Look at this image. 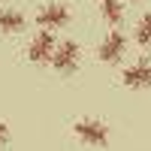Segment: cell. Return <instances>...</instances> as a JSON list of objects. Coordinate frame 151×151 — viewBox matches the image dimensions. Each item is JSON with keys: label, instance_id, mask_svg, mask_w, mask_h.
<instances>
[{"label": "cell", "instance_id": "6", "mask_svg": "<svg viewBox=\"0 0 151 151\" xmlns=\"http://www.w3.org/2000/svg\"><path fill=\"white\" fill-rule=\"evenodd\" d=\"M124 85L133 88V91H139V88H151V64L148 60H139V64H133L124 70Z\"/></svg>", "mask_w": 151, "mask_h": 151}, {"label": "cell", "instance_id": "5", "mask_svg": "<svg viewBox=\"0 0 151 151\" xmlns=\"http://www.w3.org/2000/svg\"><path fill=\"white\" fill-rule=\"evenodd\" d=\"M36 24H40L42 30H60L70 24V9L64 3H48L36 12Z\"/></svg>", "mask_w": 151, "mask_h": 151}, {"label": "cell", "instance_id": "10", "mask_svg": "<svg viewBox=\"0 0 151 151\" xmlns=\"http://www.w3.org/2000/svg\"><path fill=\"white\" fill-rule=\"evenodd\" d=\"M6 142H9V127L0 121V145H6Z\"/></svg>", "mask_w": 151, "mask_h": 151}, {"label": "cell", "instance_id": "2", "mask_svg": "<svg viewBox=\"0 0 151 151\" xmlns=\"http://www.w3.org/2000/svg\"><path fill=\"white\" fill-rule=\"evenodd\" d=\"M79 58H82V48L76 40H67V42H60L55 48V55H52V67L60 73V76H70L76 73V67H79Z\"/></svg>", "mask_w": 151, "mask_h": 151}, {"label": "cell", "instance_id": "8", "mask_svg": "<svg viewBox=\"0 0 151 151\" xmlns=\"http://www.w3.org/2000/svg\"><path fill=\"white\" fill-rule=\"evenodd\" d=\"M100 15H103L112 27H118L121 18H124V6H121V0H100Z\"/></svg>", "mask_w": 151, "mask_h": 151}, {"label": "cell", "instance_id": "7", "mask_svg": "<svg viewBox=\"0 0 151 151\" xmlns=\"http://www.w3.org/2000/svg\"><path fill=\"white\" fill-rule=\"evenodd\" d=\"M27 18L18 9H0V33H21Z\"/></svg>", "mask_w": 151, "mask_h": 151}, {"label": "cell", "instance_id": "3", "mask_svg": "<svg viewBox=\"0 0 151 151\" xmlns=\"http://www.w3.org/2000/svg\"><path fill=\"white\" fill-rule=\"evenodd\" d=\"M124 52H127V36H124L118 27L109 30L103 36V42H100V48H97V55H100L103 64H118V60L124 58Z\"/></svg>", "mask_w": 151, "mask_h": 151}, {"label": "cell", "instance_id": "1", "mask_svg": "<svg viewBox=\"0 0 151 151\" xmlns=\"http://www.w3.org/2000/svg\"><path fill=\"white\" fill-rule=\"evenodd\" d=\"M73 133L79 136V142L85 145H94V148H103L109 142V127L97 118H79L73 124Z\"/></svg>", "mask_w": 151, "mask_h": 151}, {"label": "cell", "instance_id": "4", "mask_svg": "<svg viewBox=\"0 0 151 151\" xmlns=\"http://www.w3.org/2000/svg\"><path fill=\"white\" fill-rule=\"evenodd\" d=\"M55 33L52 30H40L30 40V45H27V60L30 64H48L52 60V55H55Z\"/></svg>", "mask_w": 151, "mask_h": 151}, {"label": "cell", "instance_id": "9", "mask_svg": "<svg viewBox=\"0 0 151 151\" xmlns=\"http://www.w3.org/2000/svg\"><path fill=\"white\" fill-rule=\"evenodd\" d=\"M136 42L142 48H151V12H145V15L136 21Z\"/></svg>", "mask_w": 151, "mask_h": 151}]
</instances>
